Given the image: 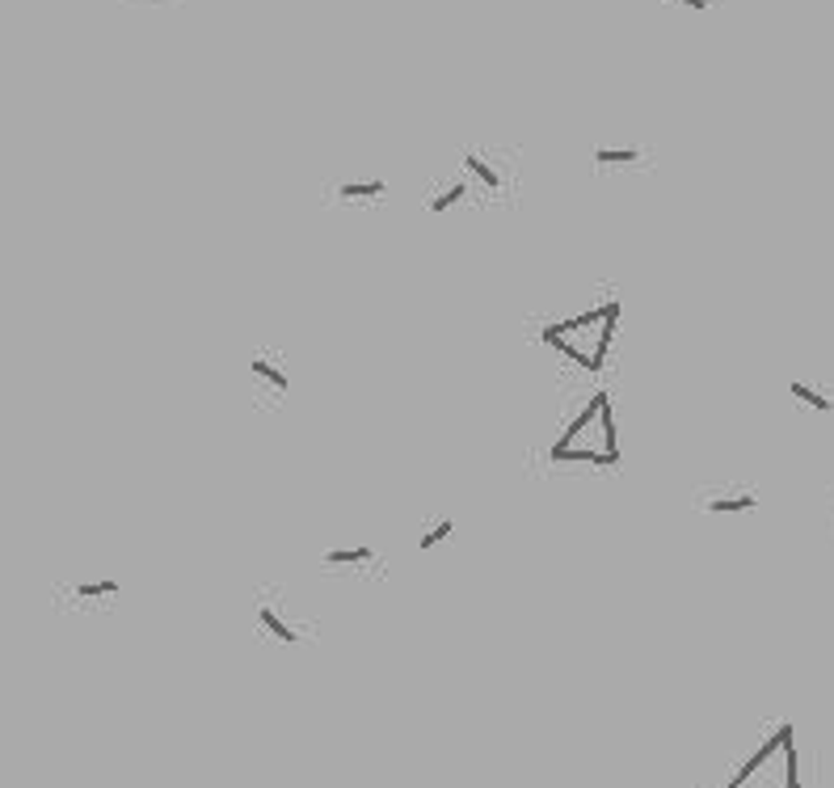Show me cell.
<instances>
[{
	"label": "cell",
	"instance_id": "9",
	"mask_svg": "<svg viewBox=\"0 0 834 788\" xmlns=\"http://www.w3.org/2000/svg\"><path fill=\"white\" fill-rule=\"evenodd\" d=\"M451 535H455V519H451V514H439V519L426 523L422 535H418V553H434L439 544H447Z\"/></svg>",
	"mask_w": 834,
	"mask_h": 788
},
{
	"label": "cell",
	"instance_id": "15",
	"mask_svg": "<svg viewBox=\"0 0 834 788\" xmlns=\"http://www.w3.org/2000/svg\"><path fill=\"white\" fill-rule=\"evenodd\" d=\"M675 4H683V9H696V13H708V9H712V0H675Z\"/></svg>",
	"mask_w": 834,
	"mask_h": 788
},
{
	"label": "cell",
	"instance_id": "12",
	"mask_svg": "<svg viewBox=\"0 0 834 788\" xmlns=\"http://www.w3.org/2000/svg\"><path fill=\"white\" fill-rule=\"evenodd\" d=\"M464 198H469V182H451V186H443L439 194H430L426 207H430L434 215H447L451 207H460Z\"/></svg>",
	"mask_w": 834,
	"mask_h": 788
},
{
	"label": "cell",
	"instance_id": "5",
	"mask_svg": "<svg viewBox=\"0 0 834 788\" xmlns=\"http://www.w3.org/2000/svg\"><path fill=\"white\" fill-rule=\"evenodd\" d=\"M759 506V493L754 490H717L700 498V511L704 514H747Z\"/></svg>",
	"mask_w": 834,
	"mask_h": 788
},
{
	"label": "cell",
	"instance_id": "13",
	"mask_svg": "<svg viewBox=\"0 0 834 788\" xmlns=\"http://www.w3.org/2000/svg\"><path fill=\"white\" fill-rule=\"evenodd\" d=\"M375 561V549L371 544H359V549H329L325 553V565H367Z\"/></svg>",
	"mask_w": 834,
	"mask_h": 788
},
{
	"label": "cell",
	"instance_id": "11",
	"mask_svg": "<svg viewBox=\"0 0 834 788\" xmlns=\"http://www.w3.org/2000/svg\"><path fill=\"white\" fill-rule=\"evenodd\" d=\"M590 161H595V170H624V165L641 161V149H611V144H599V149L590 152Z\"/></svg>",
	"mask_w": 834,
	"mask_h": 788
},
{
	"label": "cell",
	"instance_id": "2",
	"mask_svg": "<svg viewBox=\"0 0 834 788\" xmlns=\"http://www.w3.org/2000/svg\"><path fill=\"white\" fill-rule=\"evenodd\" d=\"M548 460L553 464H603V469L620 464V430H616V413H611L607 392H595L578 409V418L556 434Z\"/></svg>",
	"mask_w": 834,
	"mask_h": 788
},
{
	"label": "cell",
	"instance_id": "8",
	"mask_svg": "<svg viewBox=\"0 0 834 788\" xmlns=\"http://www.w3.org/2000/svg\"><path fill=\"white\" fill-rule=\"evenodd\" d=\"M460 161H464V170H469L472 177L485 186V191H502V170L493 165L490 156H481V152H464Z\"/></svg>",
	"mask_w": 834,
	"mask_h": 788
},
{
	"label": "cell",
	"instance_id": "7",
	"mask_svg": "<svg viewBox=\"0 0 834 788\" xmlns=\"http://www.w3.org/2000/svg\"><path fill=\"white\" fill-rule=\"evenodd\" d=\"M338 198L342 203H371V198H384L388 182L384 177H363V182H338Z\"/></svg>",
	"mask_w": 834,
	"mask_h": 788
},
{
	"label": "cell",
	"instance_id": "3",
	"mask_svg": "<svg viewBox=\"0 0 834 788\" xmlns=\"http://www.w3.org/2000/svg\"><path fill=\"white\" fill-rule=\"evenodd\" d=\"M796 729L780 725L768 743L738 767V776L725 788H801V771H796Z\"/></svg>",
	"mask_w": 834,
	"mask_h": 788
},
{
	"label": "cell",
	"instance_id": "6",
	"mask_svg": "<svg viewBox=\"0 0 834 788\" xmlns=\"http://www.w3.org/2000/svg\"><path fill=\"white\" fill-rule=\"evenodd\" d=\"M249 376H254L270 397H282V392L291 388V376H287L275 359H266V355H254V359H249Z\"/></svg>",
	"mask_w": 834,
	"mask_h": 788
},
{
	"label": "cell",
	"instance_id": "14",
	"mask_svg": "<svg viewBox=\"0 0 834 788\" xmlns=\"http://www.w3.org/2000/svg\"><path fill=\"white\" fill-rule=\"evenodd\" d=\"M119 591H123V586H119L114 577H102V582H81V586H76V595H81V598H114Z\"/></svg>",
	"mask_w": 834,
	"mask_h": 788
},
{
	"label": "cell",
	"instance_id": "4",
	"mask_svg": "<svg viewBox=\"0 0 834 788\" xmlns=\"http://www.w3.org/2000/svg\"><path fill=\"white\" fill-rule=\"evenodd\" d=\"M257 624L270 633L275 641H282V645H296L300 641V628H296V620L287 616L282 607H278L275 595H257Z\"/></svg>",
	"mask_w": 834,
	"mask_h": 788
},
{
	"label": "cell",
	"instance_id": "1",
	"mask_svg": "<svg viewBox=\"0 0 834 788\" xmlns=\"http://www.w3.org/2000/svg\"><path fill=\"white\" fill-rule=\"evenodd\" d=\"M616 325H620V299H603V304H590L574 317L544 325L539 338L581 371H603L611 346H616Z\"/></svg>",
	"mask_w": 834,
	"mask_h": 788
},
{
	"label": "cell",
	"instance_id": "10",
	"mask_svg": "<svg viewBox=\"0 0 834 788\" xmlns=\"http://www.w3.org/2000/svg\"><path fill=\"white\" fill-rule=\"evenodd\" d=\"M789 392L801 401V406H810L813 413H834V397H826L817 383H810V380H792L789 383Z\"/></svg>",
	"mask_w": 834,
	"mask_h": 788
}]
</instances>
